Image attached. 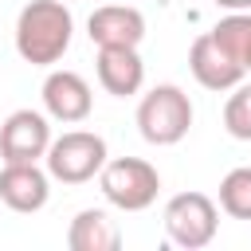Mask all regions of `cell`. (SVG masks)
<instances>
[{"label": "cell", "mask_w": 251, "mask_h": 251, "mask_svg": "<svg viewBox=\"0 0 251 251\" xmlns=\"http://www.w3.org/2000/svg\"><path fill=\"white\" fill-rule=\"evenodd\" d=\"M75 35V16L63 0H31L16 16V51L31 67H55Z\"/></svg>", "instance_id": "obj_1"}, {"label": "cell", "mask_w": 251, "mask_h": 251, "mask_svg": "<svg viewBox=\"0 0 251 251\" xmlns=\"http://www.w3.org/2000/svg\"><path fill=\"white\" fill-rule=\"evenodd\" d=\"M192 129V102L176 82H161L137 102V133L149 145H176Z\"/></svg>", "instance_id": "obj_2"}, {"label": "cell", "mask_w": 251, "mask_h": 251, "mask_svg": "<svg viewBox=\"0 0 251 251\" xmlns=\"http://www.w3.org/2000/svg\"><path fill=\"white\" fill-rule=\"evenodd\" d=\"M47 173L59 184H86L102 173V165L110 161L106 153V137L90 133V129H67L63 137H51L47 145Z\"/></svg>", "instance_id": "obj_3"}, {"label": "cell", "mask_w": 251, "mask_h": 251, "mask_svg": "<svg viewBox=\"0 0 251 251\" xmlns=\"http://www.w3.org/2000/svg\"><path fill=\"white\" fill-rule=\"evenodd\" d=\"M98 188H102L106 204H114L122 212H145L161 192V173L141 157H114L102 165Z\"/></svg>", "instance_id": "obj_4"}, {"label": "cell", "mask_w": 251, "mask_h": 251, "mask_svg": "<svg viewBox=\"0 0 251 251\" xmlns=\"http://www.w3.org/2000/svg\"><path fill=\"white\" fill-rule=\"evenodd\" d=\"M220 231V208L204 192H176L165 204V235L184 251H200Z\"/></svg>", "instance_id": "obj_5"}, {"label": "cell", "mask_w": 251, "mask_h": 251, "mask_svg": "<svg viewBox=\"0 0 251 251\" xmlns=\"http://www.w3.org/2000/svg\"><path fill=\"white\" fill-rule=\"evenodd\" d=\"M51 145V122L39 110H16L0 126V161H43Z\"/></svg>", "instance_id": "obj_6"}, {"label": "cell", "mask_w": 251, "mask_h": 251, "mask_svg": "<svg viewBox=\"0 0 251 251\" xmlns=\"http://www.w3.org/2000/svg\"><path fill=\"white\" fill-rule=\"evenodd\" d=\"M43 110L47 118L63 122V126H78L90 118L94 110V94H90V82L78 75V71H51L43 78Z\"/></svg>", "instance_id": "obj_7"}, {"label": "cell", "mask_w": 251, "mask_h": 251, "mask_svg": "<svg viewBox=\"0 0 251 251\" xmlns=\"http://www.w3.org/2000/svg\"><path fill=\"white\" fill-rule=\"evenodd\" d=\"M51 196V173L39 169V161H4L0 169V200L12 212H39Z\"/></svg>", "instance_id": "obj_8"}, {"label": "cell", "mask_w": 251, "mask_h": 251, "mask_svg": "<svg viewBox=\"0 0 251 251\" xmlns=\"http://www.w3.org/2000/svg\"><path fill=\"white\" fill-rule=\"evenodd\" d=\"M188 71H192V78L204 86V90H231L235 82H243V67L227 55V47L212 35V31H204V35H196L192 39V47H188Z\"/></svg>", "instance_id": "obj_9"}, {"label": "cell", "mask_w": 251, "mask_h": 251, "mask_svg": "<svg viewBox=\"0 0 251 251\" xmlns=\"http://www.w3.org/2000/svg\"><path fill=\"white\" fill-rule=\"evenodd\" d=\"M86 35L98 47H137L145 39V16L133 4H102L90 12Z\"/></svg>", "instance_id": "obj_10"}, {"label": "cell", "mask_w": 251, "mask_h": 251, "mask_svg": "<svg viewBox=\"0 0 251 251\" xmlns=\"http://www.w3.org/2000/svg\"><path fill=\"white\" fill-rule=\"evenodd\" d=\"M98 82L106 94L114 98H133L145 86V63L137 55V47H98Z\"/></svg>", "instance_id": "obj_11"}, {"label": "cell", "mask_w": 251, "mask_h": 251, "mask_svg": "<svg viewBox=\"0 0 251 251\" xmlns=\"http://www.w3.org/2000/svg\"><path fill=\"white\" fill-rule=\"evenodd\" d=\"M67 247L71 251H118L122 231L102 208H82L67 227Z\"/></svg>", "instance_id": "obj_12"}, {"label": "cell", "mask_w": 251, "mask_h": 251, "mask_svg": "<svg viewBox=\"0 0 251 251\" xmlns=\"http://www.w3.org/2000/svg\"><path fill=\"white\" fill-rule=\"evenodd\" d=\"M212 35L227 47V55L251 75V12H227L216 27H212Z\"/></svg>", "instance_id": "obj_13"}, {"label": "cell", "mask_w": 251, "mask_h": 251, "mask_svg": "<svg viewBox=\"0 0 251 251\" xmlns=\"http://www.w3.org/2000/svg\"><path fill=\"white\" fill-rule=\"evenodd\" d=\"M220 208L231 220H251V165H239L220 180Z\"/></svg>", "instance_id": "obj_14"}, {"label": "cell", "mask_w": 251, "mask_h": 251, "mask_svg": "<svg viewBox=\"0 0 251 251\" xmlns=\"http://www.w3.org/2000/svg\"><path fill=\"white\" fill-rule=\"evenodd\" d=\"M224 129L235 141H251V82H235L224 102Z\"/></svg>", "instance_id": "obj_15"}, {"label": "cell", "mask_w": 251, "mask_h": 251, "mask_svg": "<svg viewBox=\"0 0 251 251\" xmlns=\"http://www.w3.org/2000/svg\"><path fill=\"white\" fill-rule=\"evenodd\" d=\"M224 12H251V0H216Z\"/></svg>", "instance_id": "obj_16"}, {"label": "cell", "mask_w": 251, "mask_h": 251, "mask_svg": "<svg viewBox=\"0 0 251 251\" xmlns=\"http://www.w3.org/2000/svg\"><path fill=\"white\" fill-rule=\"evenodd\" d=\"M63 4H71V0H63Z\"/></svg>", "instance_id": "obj_17"}]
</instances>
